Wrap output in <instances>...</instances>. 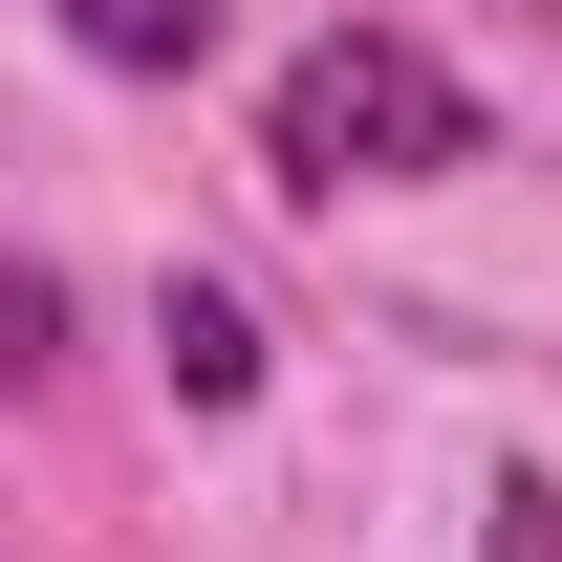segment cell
Masks as SVG:
<instances>
[{
	"instance_id": "cell-2",
	"label": "cell",
	"mask_w": 562,
	"mask_h": 562,
	"mask_svg": "<svg viewBox=\"0 0 562 562\" xmlns=\"http://www.w3.org/2000/svg\"><path fill=\"white\" fill-rule=\"evenodd\" d=\"M44 22H66V44H87V66H195V44H216V0H44Z\"/></svg>"
},
{
	"instance_id": "cell-4",
	"label": "cell",
	"mask_w": 562,
	"mask_h": 562,
	"mask_svg": "<svg viewBox=\"0 0 562 562\" xmlns=\"http://www.w3.org/2000/svg\"><path fill=\"white\" fill-rule=\"evenodd\" d=\"M44 347H66V303H44V260H0V390H22Z\"/></svg>"
},
{
	"instance_id": "cell-5",
	"label": "cell",
	"mask_w": 562,
	"mask_h": 562,
	"mask_svg": "<svg viewBox=\"0 0 562 562\" xmlns=\"http://www.w3.org/2000/svg\"><path fill=\"white\" fill-rule=\"evenodd\" d=\"M476 562H562V476H497V541Z\"/></svg>"
},
{
	"instance_id": "cell-1",
	"label": "cell",
	"mask_w": 562,
	"mask_h": 562,
	"mask_svg": "<svg viewBox=\"0 0 562 562\" xmlns=\"http://www.w3.org/2000/svg\"><path fill=\"white\" fill-rule=\"evenodd\" d=\"M260 151H281V195H390V173H454V151H476V87L432 66L412 22H347V44L281 66Z\"/></svg>"
},
{
	"instance_id": "cell-3",
	"label": "cell",
	"mask_w": 562,
	"mask_h": 562,
	"mask_svg": "<svg viewBox=\"0 0 562 562\" xmlns=\"http://www.w3.org/2000/svg\"><path fill=\"white\" fill-rule=\"evenodd\" d=\"M151 347H173V390H195V412H238V390H260V325H238L216 281H173V303H151Z\"/></svg>"
}]
</instances>
